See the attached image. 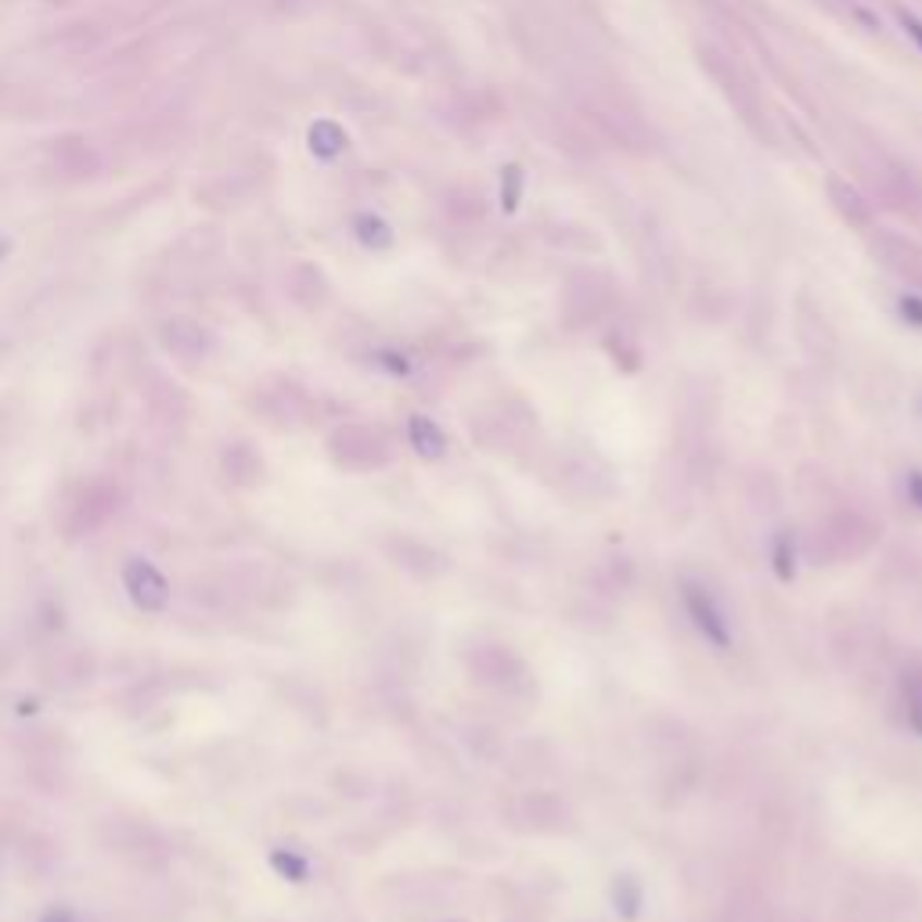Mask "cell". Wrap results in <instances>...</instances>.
Instances as JSON below:
<instances>
[{
    "instance_id": "1",
    "label": "cell",
    "mask_w": 922,
    "mask_h": 922,
    "mask_svg": "<svg viewBox=\"0 0 922 922\" xmlns=\"http://www.w3.org/2000/svg\"><path fill=\"white\" fill-rule=\"evenodd\" d=\"M682 606L692 620V627L702 641L710 645L713 652H728L732 649V627L724 609L718 606V598L710 595V587H702L699 581H682Z\"/></svg>"
},
{
    "instance_id": "3",
    "label": "cell",
    "mask_w": 922,
    "mask_h": 922,
    "mask_svg": "<svg viewBox=\"0 0 922 922\" xmlns=\"http://www.w3.org/2000/svg\"><path fill=\"white\" fill-rule=\"evenodd\" d=\"M408 440L414 447V454L425 458V461H440L447 454L444 429L433 419H425V414H411L408 419Z\"/></svg>"
},
{
    "instance_id": "15",
    "label": "cell",
    "mask_w": 922,
    "mask_h": 922,
    "mask_svg": "<svg viewBox=\"0 0 922 922\" xmlns=\"http://www.w3.org/2000/svg\"><path fill=\"white\" fill-rule=\"evenodd\" d=\"M4 257H8V241L0 238V260H4Z\"/></svg>"
},
{
    "instance_id": "4",
    "label": "cell",
    "mask_w": 922,
    "mask_h": 922,
    "mask_svg": "<svg viewBox=\"0 0 922 922\" xmlns=\"http://www.w3.org/2000/svg\"><path fill=\"white\" fill-rule=\"evenodd\" d=\"M901 710H905L908 728L922 735V671L919 666H908L901 674Z\"/></svg>"
},
{
    "instance_id": "13",
    "label": "cell",
    "mask_w": 922,
    "mask_h": 922,
    "mask_svg": "<svg viewBox=\"0 0 922 922\" xmlns=\"http://www.w3.org/2000/svg\"><path fill=\"white\" fill-rule=\"evenodd\" d=\"M901 22H905V29L912 33V37H915V43H919V48H922V22H919V18H908V15H905Z\"/></svg>"
},
{
    "instance_id": "12",
    "label": "cell",
    "mask_w": 922,
    "mask_h": 922,
    "mask_svg": "<svg viewBox=\"0 0 922 922\" xmlns=\"http://www.w3.org/2000/svg\"><path fill=\"white\" fill-rule=\"evenodd\" d=\"M383 367H389V372H397V375H408V361L397 353H383Z\"/></svg>"
},
{
    "instance_id": "7",
    "label": "cell",
    "mask_w": 922,
    "mask_h": 922,
    "mask_svg": "<svg viewBox=\"0 0 922 922\" xmlns=\"http://www.w3.org/2000/svg\"><path fill=\"white\" fill-rule=\"evenodd\" d=\"M771 570L782 584H789L797 576V548H793V534H778L775 548H771Z\"/></svg>"
},
{
    "instance_id": "6",
    "label": "cell",
    "mask_w": 922,
    "mask_h": 922,
    "mask_svg": "<svg viewBox=\"0 0 922 922\" xmlns=\"http://www.w3.org/2000/svg\"><path fill=\"white\" fill-rule=\"evenodd\" d=\"M342 145H346V134L336 123H328V120L314 123V130H310V148H314V155L332 159V155L342 152Z\"/></svg>"
},
{
    "instance_id": "11",
    "label": "cell",
    "mask_w": 922,
    "mask_h": 922,
    "mask_svg": "<svg viewBox=\"0 0 922 922\" xmlns=\"http://www.w3.org/2000/svg\"><path fill=\"white\" fill-rule=\"evenodd\" d=\"M901 314H905V321H912V325L922 328V299L919 296H905L901 299Z\"/></svg>"
},
{
    "instance_id": "9",
    "label": "cell",
    "mask_w": 922,
    "mask_h": 922,
    "mask_svg": "<svg viewBox=\"0 0 922 922\" xmlns=\"http://www.w3.org/2000/svg\"><path fill=\"white\" fill-rule=\"evenodd\" d=\"M357 238H361L364 246H372V249H386L389 241H394L386 221H378V216H372V213H364L361 221H357Z\"/></svg>"
},
{
    "instance_id": "8",
    "label": "cell",
    "mask_w": 922,
    "mask_h": 922,
    "mask_svg": "<svg viewBox=\"0 0 922 922\" xmlns=\"http://www.w3.org/2000/svg\"><path fill=\"white\" fill-rule=\"evenodd\" d=\"M613 901H616V912H624L627 919H634V915H638V908H641V886L634 883L631 875H616Z\"/></svg>"
},
{
    "instance_id": "5",
    "label": "cell",
    "mask_w": 922,
    "mask_h": 922,
    "mask_svg": "<svg viewBox=\"0 0 922 922\" xmlns=\"http://www.w3.org/2000/svg\"><path fill=\"white\" fill-rule=\"evenodd\" d=\"M271 869L288 883H307L310 880V861L303 855H296V850H285V847L271 850Z\"/></svg>"
},
{
    "instance_id": "14",
    "label": "cell",
    "mask_w": 922,
    "mask_h": 922,
    "mask_svg": "<svg viewBox=\"0 0 922 922\" xmlns=\"http://www.w3.org/2000/svg\"><path fill=\"white\" fill-rule=\"evenodd\" d=\"M40 922H76V919H73V915H68V912H65V908H51V912H48V915H43Z\"/></svg>"
},
{
    "instance_id": "10",
    "label": "cell",
    "mask_w": 922,
    "mask_h": 922,
    "mask_svg": "<svg viewBox=\"0 0 922 922\" xmlns=\"http://www.w3.org/2000/svg\"><path fill=\"white\" fill-rule=\"evenodd\" d=\"M905 498L915 512H922V469L905 472Z\"/></svg>"
},
{
    "instance_id": "2",
    "label": "cell",
    "mask_w": 922,
    "mask_h": 922,
    "mask_svg": "<svg viewBox=\"0 0 922 922\" xmlns=\"http://www.w3.org/2000/svg\"><path fill=\"white\" fill-rule=\"evenodd\" d=\"M123 591L134 602V609H141V613H163L173 595L163 570L141 556L123 562Z\"/></svg>"
}]
</instances>
